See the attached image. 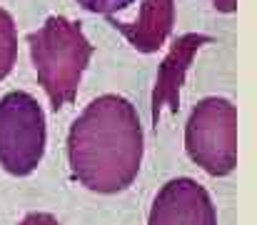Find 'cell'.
Returning <instances> with one entry per match:
<instances>
[{"mask_svg": "<svg viewBox=\"0 0 257 225\" xmlns=\"http://www.w3.org/2000/svg\"><path fill=\"white\" fill-rule=\"evenodd\" d=\"M70 170L95 193H120L137 178L142 163L140 118L120 95L95 98L70 125Z\"/></svg>", "mask_w": 257, "mask_h": 225, "instance_id": "6da1fadb", "label": "cell"}, {"mask_svg": "<svg viewBox=\"0 0 257 225\" xmlns=\"http://www.w3.org/2000/svg\"><path fill=\"white\" fill-rule=\"evenodd\" d=\"M28 45L50 105L60 110L72 103L93 55V45L80 25L63 15H53L28 35Z\"/></svg>", "mask_w": 257, "mask_h": 225, "instance_id": "7a4b0ae2", "label": "cell"}, {"mask_svg": "<svg viewBox=\"0 0 257 225\" xmlns=\"http://www.w3.org/2000/svg\"><path fill=\"white\" fill-rule=\"evenodd\" d=\"M185 148L193 163L223 178L237 165V110L225 98H205L190 112Z\"/></svg>", "mask_w": 257, "mask_h": 225, "instance_id": "3957f363", "label": "cell"}, {"mask_svg": "<svg viewBox=\"0 0 257 225\" xmlns=\"http://www.w3.org/2000/svg\"><path fill=\"white\" fill-rule=\"evenodd\" d=\"M45 153V112L32 95L15 90L0 98V165L30 175Z\"/></svg>", "mask_w": 257, "mask_h": 225, "instance_id": "277c9868", "label": "cell"}, {"mask_svg": "<svg viewBox=\"0 0 257 225\" xmlns=\"http://www.w3.org/2000/svg\"><path fill=\"white\" fill-rule=\"evenodd\" d=\"M148 225H217L215 205L207 190L190 180L175 178L153 200Z\"/></svg>", "mask_w": 257, "mask_h": 225, "instance_id": "5b68a950", "label": "cell"}, {"mask_svg": "<svg viewBox=\"0 0 257 225\" xmlns=\"http://www.w3.org/2000/svg\"><path fill=\"white\" fill-rule=\"evenodd\" d=\"M115 30H120L128 43L140 53H155L162 48L175 20V0H142L140 13L132 20L107 15Z\"/></svg>", "mask_w": 257, "mask_h": 225, "instance_id": "8992f818", "label": "cell"}, {"mask_svg": "<svg viewBox=\"0 0 257 225\" xmlns=\"http://www.w3.org/2000/svg\"><path fill=\"white\" fill-rule=\"evenodd\" d=\"M210 43L207 35H197V33H188L177 38V43L170 48L167 58L160 65L158 80H155V93H153V120L158 123L160 110L167 105L172 112L180 105V85L185 80V73L195 58V53L200 50V45Z\"/></svg>", "mask_w": 257, "mask_h": 225, "instance_id": "52a82bcc", "label": "cell"}, {"mask_svg": "<svg viewBox=\"0 0 257 225\" xmlns=\"http://www.w3.org/2000/svg\"><path fill=\"white\" fill-rule=\"evenodd\" d=\"M18 58V33H15V23L13 15L8 10L0 8V80L13 70Z\"/></svg>", "mask_w": 257, "mask_h": 225, "instance_id": "ba28073f", "label": "cell"}, {"mask_svg": "<svg viewBox=\"0 0 257 225\" xmlns=\"http://www.w3.org/2000/svg\"><path fill=\"white\" fill-rule=\"evenodd\" d=\"M78 3L85 8V10H93V13H102L105 18L107 15H115L120 10H128L135 0H78Z\"/></svg>", "mask_w": 257, "mask_h": 225, "instance_id": "9c48e42d", "label": "cell"}, {"mask_svg": "<svg viewBox=\"0 0 257 225\" xmlns=\"http://www.w3.org/2000/svg\"><path fill=\"white\" fill-rule=\"evenodd\" d=\"M20 225H60V223H58L50 213H30Z\"/></svg>", "mask_w": 257, "mask_h": 225, "instance_id": "30bf717a", "label": "cell"}, {"mask_svg": "<svg viewBox=\"0 0 257 225\" xmlns=\"http://www.w3.org/2000/svg\"><path fill=\"white\" fill-rule=\"evenodd\" d=\"M212 5L220 13H235L237 10V0H212Z\"/></svg>", "mask_w": 257, "mask_h": 225, "instance_id": "8fae6325", "label": "cell"}]
</instances>
